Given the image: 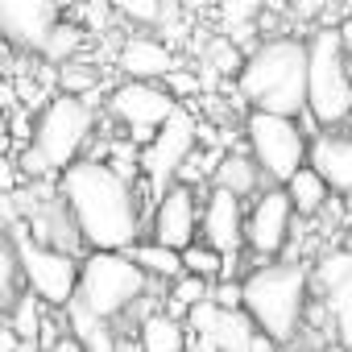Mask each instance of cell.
Instances as JSON below:
<instances>
[{"instance_id":"obj_1","label":"cell","mask_w":352,"mask_h":352,"mask_svg":"<svg viewBox=\"0 0 352 352\" xmlns=\"http://www.w3.org/2000/svg\"><path fill=\"white\" fill-rule=\"evenodd\" d=\"M63 204L79 228V236L96 253H129L141 236V212L133 187L108 170L100 157H79L58 179Z\"/></svg>"},{"instance_id":"obj_2","label":"cell","mask_w":352,"mask_h":352,"mask_svg":"<svg viewBox=\"0 0 352 352\" xmlns=\"http://www.w3.org/2000/svg\"><path fill=\"white\" fill-rule=\"evenodd\" d=\"M241 100L253 104V112L298 120L307 112V42L298 38H270L261 42L236 79Z\"/></svg>"},{"instance_id":"obj_3","label":"cell","mask_w":352,"mask_h":352,"mask_svg":"<svg viewBox=\"0 0 352 352\" xmlns=\"http://www.w3.org/2000/svg\"><path fill=\"white\" fill-rule=\"evenodd\" d=\"M96 133V108L79 96L58 91L34 120L30 149L21 153V174L30 179H46V174H67L79 162V149Z\"/></svg>"},{"instance_id":"obj_4","label":"cell","mask_w":352,"mask_h":352,"mask_svg":"<svg viewBox=\"0 0 352 352\" xmlns=\"http://www.w3.org/2000/svg\"><path fill=\"white\" fill-rule=\"evenodd\" d=\"M307 294H311V274L298 261L282 265H261L245 278V315L261 336L274 344H290L302 331L307 319Z\"/></svg>"},{"instance_id":"obj_5","label":"cell","mask_w":352,"mask_h":352,"mask_svg":"<svg viewBox=\"0 0 352 352\" xmlns=\"http://www.w3.org/2000/svg\"><path fill=\"white\" fill-rule=\"evenodd\" d=\"M307 112L319 124H344L352 112V71L336 25H315L307 42Z\"/></svg>"},{"instance_id":"obj_6","label":"cell","mask_w":352,"mask_h":352,"mask_svg":"<svg viewBox=\"0 0 352 352\" xmlns=\"http://www.w3.org/2000/svg\"><path fill=\"white\" fill-rule=\"evenodd\" d=\"M145 286H149V278L133 265L129 253H91L79 265V294L75 298H83V307L91 315L112 323V319H124L129 311H137Z\"/></svg>"},{"instance_id":"obj_7","label":"cell","mask_w":352,"mask_h":352,"mask_svg":"<svg viewBox=\"0 0 352 352\" xmlns=\"http://www.w3.org/2000/svg\"><path fill=\"white\" fill-rule=\"evenodd\" d=\"M9 236H13V249L21 257V274H25L30 294L38 302H46V307H63L67 311L71 298L79 294V265L83 261L71 257V253H63V249H50V245L34 241L21 220L9 228Z\"/></svg>"},{"instance_id":"obj_8","label":"cell","mask_w":352,"mask_h":352,"mask_svg":"<svg viewBox=\"0 0 352 352\" xmlns=\"http://www.w3.org/2000/svg\"><path fill=\"white\" fill-rule=\"evenodd\" d=\"M245 137H249V149H253V162L265 179L274 183H290L294 174L307 166V137L298 129V120H286V116H270V112H249L245 120Z\"/></svg>"},{"instance_id":"obj_9","label":"cell","mask_w":352,"mask_h":352,"mask_svg":"<svg viewBox=\"0 0 352 352\" xmlns=\"http://www.w3.org/2000/svg\"><path fill=\"white\" fill-rule=\"evenodd\" d=\"M195 137H199V120L187 112V108H179L162 129H157V137L149 141V145H141V179H145V187L162 199L174 183H179V174H183V166L191 162V153H195Z\"/></svg>"},{"instance_id":"obj_10","label":"cell","mask_w":352,"mask_h":352,"mask_svg":"<svg viewBox=\"0 0 352 352\" xmlns=\"http://www.w3.org/2000/svg\"><path fill=\"white\" fill-rule=\"evenodd\" d=\"M108 112L116 120L129 124V141L133 145H149L157 137V129L179 112V100H174L162 83H120L112 96H108Z\"/></svg>"},{"instance_id":"obj_11","label":"cell","mask_w":352,"mask_h":352,"mask_svg":"<svg viewBox=\"0 0 352 352\" xmlns=\"http://www.w3.org/2000/svg\"><path fill=\"white\" fill-rule=\"evenodd\" d=\"M311 286H315V294L327 307L336 344L352 348V253L336 249V253L319 257V265L311 274Z\"/></svg>"},{"instance_id":"obj_12","label":"cell","mask_w":352,"mask_h":352,"mask_svg":"<svg viewBox=\"0 0 352 352\" xmlns=\"http://www.w3.org/2000/svg\"><path fill=\"white\" fill-rule=\"evenodd\" d=\"M290 228H294V208H290L286 191L282 187L261 191L257 204H253V212H249V220H245V245L257 257H274V253L286 249Z\"/></svg>"},{"instance_id":"obj_13","label":"cell","mask_w":352,"mask_h":352,"mask_svg":"<svg viewBox=\"0 0 352 352\" xmlns=\"http://www.w3.org/2000/svg\"><path fill=\"white\" fill-rule=\"evenodd\" d=\"M58 21V5H50V0H0V34L21 50L42 54Z\"/></svg>"},{"instance_id":"obj_14","label":"cell","mask_w":352,"mask_h":352,"mask_svg":"<svg viewBox=\"0 0 352 352\" xmlns=\"http://www.w3.org/2000/svg\"><path fill=\"white\" fill-rule=\"evenodd\" d=\"M195 232H199V216H195V191L174 183L162 199H157V212H153V241L174 249V253H187L195 245Z\"/></svg>"},{"instance_id":"obj_15","label":"cell","mask_w":352,"mask_h":352,"mask_svg":"<svg viewBox=\"0 0 352 352\" xmlns=\"http://www.w3.org/2000/svg\"><path fill=\"white\" fill-rule=\"evenodd\" d=\"M199 232H204V245L216 249L220 257H236V249L245 245V212H241V199L228 195V191H212L208 195V208H204V220H199Z\"/></svg>"},{"instance_id":"obj_16","label":"cell","mask_w":352,"mask_h":352,"mask_svg":"<svg viewBox=\"0 0 352 352\" xmlns=\"http://www.w3.org/2000/svg\"><path fill=\"white\" fill-rule=\"evenodd\" d=\"M307 166L331 191L352 195V133H323V137H315V145L307 153Z\"/></svg>"},{"instance_id":"obj_17","label":"cell","mask_w":352,"mask_h":352,"mask_svg":"<svg viewBox=\"0 0 352 352\" xmlns=\"http://www.w3.org/2000/svg\"><path fill=\"white\" fill-rule=\"evenodd\" d=\"M116 63H120V71H124L129 79H137V83H157V79H170V75H174V54H170V46L157 42V38H149V34L124 38Z\"/></svg>"},{"instance_id":"obj_18","label":"cell","mask_w":352,"mask_h":352,"mask_svg":"<svg viewBox=\"0 0 352 352\" xmlns=\"http://www.w3.org/2000/svg\"><path fill=\"white\" fill-rule=\"evenodd\" d=\"M253 336H257V327H253V319H249L245 311H236V315L216 311L212 327H208L199 340H204L208 352H249V340H253Z\"/></svg>"},{"instance_id":"obj_19","label":"cell","mask_w":352,"mask_h":352,"mask_svg":"<svg viewBox=\"0 0 352 352\" xmlns=\"http://www.w3.org/2000/svg\"><path fill=\"white\" fill-rule=\"evenodd\" d=\"M129 257H133V265H137L145 278L179 282V278L187 274V265H183V253H174V249H166V245H157V241H137V245L129 249Z\"/></svg>"},{"instance_id":"obj_20","label":"cell","mask_w":352,"mask_h":352,"mask_svg":"<svg viewBox=\"0 0 352 352\" xmlns=\"http://www.w3.org/2000/svg\"><path fill=\"white\" fill-rule=\"evenodd\" d=\"M137 344L141 352H187L183 323L174 315H145L137 323Z\"/></svg>"},{"instance_id":"obj_21","label":"cell","mask_w":352,"mask_h":352,"mask_svg":"<svg viewBox=\"0 0 352 352\" xmlns=\"http://www.w3.org/2000/svg\"><path fill=\"white\" fill-rule=\"evenodd\" d=\"M286 191V199H290V208H294V216H319L323 208H327V199H331V187L319 179V174L311 170V166H302L294 179L282 187Z\"/></svg>"},{"instance_id":"obj_22","label":"cell","mask_w":352,"mask_h":352,"mask_svg":"<svg viewBox=\"0 0 352 352\" xmlns=\"http://www.w3.org/2000/svg\"><path fill=\"white\" fill-rule=\"evenodd\" d=\"M257 162L249 157V153H224L220 157V166H216V191H228V195H236V199H245V195H253L257 191Z\"/></svg>"},{"instance_id":"obj_23","label":"cell","mask_w":352,"mask_h":352,"mask_svg":"<svg viewBox=\"0 0 352 352\" xmlns=\"http://www.w3.org/2000/svg\"><path fill=\"white\" fill-rule=\"evenodd\" d=\"M21 282H25V274H21V257H17V249H13V236L0 232V315H5V311L13 315L17 298L25 294Z\"/></svg>"},{"instance_id":"obj_24","label":"cell","mask_w":352,"mask_h":352,"mask_svg":"<svg viewBox=\"0 0 352 352\" xmlns=\"http://www.w3.org/2000/svg\"><path fill=\"white\" fill-rule=\"evenodd\" d=\"M204 67L216 71V79H220V75H236V79H241V71H245V50H241L228 34H216V38L204 46Z\"/></svg>"},{"instance_id":"obj_25","label":"cell","mask_w":352,"mask_h":352,"mask_svg":"<svg viewBox=\"0 0 352 352\" xmlns=\"http://www.w3.org/2000/svg\"><path fill=\"white\" fill-rule=\"evenodd\" d=\"M42 315H46V302H38L30 290L17 298V307H13V331H17V340L21 344H38V336H42Z\"/></svg>"},{"instance_id":"obj_26","label":"cell","mask_w":352,"mask_h":352,"mask_svg":"<svg viewBox=\"0 0 352 352\" xmlns=\"http://www.w3.org/2000/svg\"><path fill=\"white\" fill-rule=\"evenodd\" d=\"M79 46H83V30H79V25H71V21H58L42 54H46L50 63H71Z\"/></svg>"},{"instance_id":"obj_27","label":"cell","mask_w":352,"mask_h":352,"mask_svg":"<svg viewBox=\"0 0 352 352\" xmlns=\"http://www.w3.org/2000/svg\"><path fill=\"white\" fill-rule=\"evenodd\" d=\"M212 298V286L204 282V278H191V274H183L179 282L170 286V307L174 311H191V307H199V302H208Z\"/></svg>"},{"instance_id":"obj_28","label":"cell","mask_w":352,"mask_h":352,"mask_svg":"<svg viewBox=\"0 0 352 352\" xmlns=\"http://www.w3.org/2000/svg\"><path fill=\"white\" fill-rule=\"evenodd\" d=\"M183 265H187L191 278H204V282H212L216 274H224V257L216 249H208V245H191L183 253Z\"/></svg>"},{"instance_id":"obj_29","label":"cell","mask_w":352,"mask_h":352,"mask_svg":"<svg viewBox=\"0 0 352 352\" xmlns=\"http://www.w3.org/2000/svg\"><path fill=\"white\" fill-rule=\"evenodd\" d=\"M116 13H124V17H133V21H162V17H170L174 9L170 5H157V0H124V5L116 9Z\"/></svg>"},{"instance_id":"obj_30","label":"cell","mask_w":352,"mask_h":352,"mask_svg":"<svg viewBox=\"0 0 352 352\" xmlns=\"http://www.w3.org/2000/svg\"><path fill=\"white\" fill-rule=\"evenodd\" d=\"M212 302H216L220 311H228V315L245 311V282H216V290H212Z\"/></svg>"},{"instance_id":"obj_31","label":"cell","mask_w":352,"mask_h":352,"mask_svg":"<svg viewBox=\"0 0 352 352\" xmlns=\"http://www.w3.org/2000/svg\"><path fill=\"white\" fill-rule=\"evenodd\" d=\"M199 87H204V79L199 75H191V71H174L170 79H166V91L179 100V96H199Z\"/></svg>"},{"instance_id":"obj_32","label":"cell","mask_w":352,"mask_h":352,"mask_svg":"<svg viewBox=\"0 0 352 352\" xmlns=\"http://www.w3.org/2000/svg\"><path fill=\"white\" fill-rule=\"evenodd\" d=\"M17 179H21V166H13V162L0 157V191H5V195H17Z\"/></svg>"},{"instance_id":"obj_33","label":"cell","mask_w":352,"mask_h":352,"mask_svg":"<svg viewBox=\"0 0 352 352\" xmlns=\"http://www.w3.org/2000/svg\"><path fill=\"white\" fill-rule=\"evenodd\" d=\"M0 220H5L9 228L21 220V208H17V195H5V191H0Z\"/></svg>"},{"instance_id":"obj_34","label":"cell","mask_w":352,"mask_h":352,"mask_svg":"<svg viewBox=\"0 0 352 352\" xmlns=\"http://www.w3.org/2000/svg\"><path fill=\"white\" fill-rule=\"evenodd\" d=\"M249 352H278V344H274L270 336H261V331H257V336L249 340Z\"/></svg>"},{"instance_id":"obj_35","label":"cell","mask_w":352,"mask_h":352,"mask_svg":"<svg viewBox=\"0 0 352 352\" xmlns=\"http://www.w3.org/2000/svg\"><path fill=\"white\" fill-rule=\"evenodd\" d=\"M79 17H87V21H96V25H100V21H108L112 13H108V9H96V5H91V9H79Z\"/></svg>"},{"instance_id":"obj_36","label":"cell","mask_w":352,"mask_h":352,"mask_svg":"<svg viewBox=\"0 0 352 352\" xmlns=\"http://www.w3.org/2000/svg\"><path fill=\"white\" fill-rule=\"evenodd\" d=\"M50 352H83V348H79V340H75V336H63Z\"/></svg>"},{"instance_id":"obj_37","label":"cell","mask_w":352,"mask_h":352,"mask_svg":"<svg viewBox=\"0 0 352 352\" xmlns=\"http://www.w3.org/2000/svg\"><path fill=\"white\" fill-rule=\"evenodd\" d=\"M5 145H9V124L0 120V153H5Z\"/></svg>"},{"instance_id":"obj_38","label":"cell","mask_w":352,"mask_h":352,"mask_svg":"<svg viewBox=\"0 0 352 352\" xmlns=\"http://www.w3.org/2000/svg\"><path fill=\"white\" fill-rule=\"evenodd\" d=\"M344 253H352V228H344V245H340Z\"/></svg>"},{"instance_id":"obj_39","label":"cell","mask_w":352,"mask_h":352,"mask_svg":"<svg viewBox=\"0 0 352 352\" xmlns=\"http://www.w3.org/2000/svg\"><path fill=\"white\" fill-rule=\"evenodd\" d=\"M323 352H352V348H344V344H327Z\"/></svg>"},{"instance_id":"obj_40","label":"cell","mask_w":352,"mask_h":352,"mask_svg":"<svg viewBox=\"0 0 352 352\" xmlns=\"http://www.w3.org/2000/svg\"><path fill=\"white\" fill-rule=\"evenodd\" d=\"M17 352H42V348H38V344H21Z\"/></svg>"},{"instance_id":"obj_41","label":"cell","mask_w":352,"mask_h":352,"mask_svg":"<svg viewBox=\"0 0 352 352\" xmlns=\"http://www.w3.org/2000/svg\"><path fill=\"white\" fill-rule=\"evenodd\" d=\"M0 79H5V63H0Z\"/></svg>"},{"instance_id":"obj_42","label":"cell","mask_w":352,"mask_h":352,"mask_svg":"<svg viewBox=\"0 0 352 352\" xmlns=\"http://www.w3.org/2000/svg\"><path fill=\"white\" fill-rule=\"evenodd\" d=\"M348 71H352V54H348Z\"/></svg>"},{"instance_id":"obj_43","label":"cell","mask_w":352,"mask_h":352,"mask_svg":"<svg viewBox=\"0 0 352 352\" xmlns=\"http://www.w3.org/2000/svg\"><path fill=\"white\" fill-rule=\"evenodd\" d=\"M298 352H315V348H298Z\"/></svg>"},{"instance_id":"obj_44","label":"cell","mask_w":352,"mask_h":352,"mask_svg":"<svg viewBox=\"0 0 352 352\" xmlns=\"http://www.w3.org/2000/svg\"><path fill=\"white\" fill-rule=\"evenodd\" d=\"M348 124H352V112H348Z\"/></svg>"},{"instance_id":"obj_45","label":"cell","mask_w":352,"mask_h":352,"mask_svg":"<svg viewBox=\"0 0 352 352\" xmlns=\"http://www.w3.org/2000/svg\"><path fill=\"white\" fill-rule=\"evenodd\" d=\"M348 13H352V9H348Z\"/></svg>"}]
</instances>
